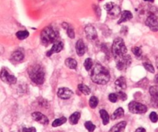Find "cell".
I'll list each match as a JSON object with an SVG mask.
<instances>
[{"mask_svg": "<svg viewBox=\"0 0 158 132\" xmlns=\"http://www.w3.org/2000/svg\"><path fill=\"white\" fill-rule=\"evenodd\" d=\"M65 65L68 66L69 69L75 70L77 68V63L74 59L73 58H68L65 60Z\"/></svg>", "mask_w": 158, "mask_h": 132, "instance_id": "obj_22", "label": "cell"}, {"mask_svg": "<svg viewBox=\"0 0 158 132\" xmlns=\"http://www.w3.org/2000/svg\"><path fill=\"white\" fill-rule=\"evenodd\" d=\"M75 50L76 53L79 57H82L86 52V47L85 45V42L82 39H79L77 41L75 45Z\"/></svg>", "mask_w": 158, "mask_h": 132, "instance_id": "obj_15", "label": "cell"}, {"mask_svg": "<svg viewBox=\"0 0 158 132\" xmlns=\"http://www.w3.org/2000/svg\"><path fill=\"white\" fill-rule=\"evenodd\" d=\"M135 132H147V131H146L145 128H143V127H139V128H137L136 130H135Z\"/></svg>", "mask_w": 158, "mask_h": 132, "instance_id": "obj_37", "label": "cell"}, {"mask_svg": "<svg viewBox=\"0 0 158 132\" xmlns=\"http://www.w3.org/2000/svg\"><path fill=\"white\" fill-rule=\"evenodd\" d=\"M29 35H30V33L27 30H20V31H18L16 33V37L19 39H20V40H23V39H27L29 36Z\"/></svg>", "mask_w": 158, "mask_h": 132, "instance_id": "obj_26", "label": "cell"}, {"mask_svg": "<svg viewBox=\"0 0 158 132\" xmlns=\"http://www.w3.org/2000/svg\"><path fill=\"white\" fill-rule=\"evenodd\" d=\"M24 59V54L21 50H16L11 55V60L13 62H20Z\"/></svg>", "mask_w": 158, "mask_h": 132, "instance_id": "obj_19", "label": "cell"}, {"mask_svg": "<svg viewBox=\"0 0 158 132\" xmlns=\"http://www.w3.org/2000/svg\"><path fill=\"white\" fill-rule=\"evenodd\" d=\"M62 26H63L64 28L66 30L67 34H68V36H69L71 39H74V38L75 37V34H74V29H73L72 27L69 25V24L66 23V22H64V23L62 24Z\"/></svg>", "mask_w": 158, "mask_h": 132, "instance_id": "obj_20", "label": "cell"}, {"mask_svg": "<svg viewBox=\"0 0 158 132\" xmlns=\"http://www.w3.org/2000/svg\"><path fill=\"white\" fill-rule=\"evenodd\" d=\"M81 118V114L79 113V112L76 111L74 113H73L70 116L69 118V121L71 124H77V122H78L79 119Z\"/></svg>", "mask_w": 158, "mask_h": 132, "instance_id": "obj_24", "label": "cell"}, {"mask_svg": "<svg viewBox=\"0 0 158 132\" xmlns=\"http://www.w3.org/2000/svg\"><path fill=\"white\" fill-rule=\"evenodd\" d=\"M64 48V43L61 42V41H56V42H54L53 44L52 47L51 49L47 53V57H51V55L54 54H58L60 51L63 50Z\"/></svg>", "mask_w": 158, "mask_h": 132, "instance_id": "obj_12", "label": "cell"}, {"mask_svg": "<svg viewBox=\"0 0 158 132\" xmlns=\"http://www.w3.org/2000/svg\"><path fill=\"white\" fill-rule=\"evenodd\" d=\"M156 66H157V68H158V59H157V60H156Z\"/></svg>", "mask_w": 158, "mask_h": 132, "instance_id": "obj_41", "label": "cell"}, {"mask_svg": "<svg viewBox=\"0 0 158 132\" xmlns=\"http://www.w3.org/2000/svg\"><path fill=\"white\" fill-rule=\"evenodd\" d=\"M92 65H93V62L91 58H87L84 62V67L85 69L87 71H89L92 67Z\"/></svg>", "mask_w": 158, "mask_h": 132, "instance_id": "obj_29", "label": "cell"}, {"mask_svg": "<svg viewBox=\"0 0 158 132\" xmlns=\"http://www.w3.org/2000/svg\"><path fill=\"white\" fill-rule=\"evenodd\" d=\"M109 101H111L112 103H115L118 101V97L117 94L115 93H112L109 95Z\"/></svg>", "mask_w": 158, "mask_h": 132, "instance_id": "obj_35", "label": "cell"}, {"mask_svg": "<svg viewBox=\"0 0 158 132\" xmlns=\"http://www.w3.org/2000/svg\"><path fill=\"white\" fill-rule=\"evenodd\" d=\"M32 118L36 122L44 124V125H47V124H49V120L47 118L46 115L40 113V112H33L32 114Z\"/></svg>", "mask_w": 158, "mask_h": 132, "instance_id": "obj_11", "label": "cell"}, {"mask_svg": "<svg viewBox=\"0 0 158 132\" xmlns=\"http://www.w3.org/2000/svg\"><path fill=\"white\" fill-rule=\"evenodd\" d=\"M150 120L153 123H156L158 121V114L156 112H151L150 114Z\"/></svg>", "mask_w": 158, "mask_h": 132, "instance_id": "obj_33", "label": "cell"}, {"mask_svg": "<svg viewBox=\"0 0 158 132\" xmlns=\"http://www.w3.org/2000/svg\"><path fill=\"white\" fill-rule=\"evenodd\" d=\"M112 53L115 59L121 57L125 55V54H127V48L122 38H116L113 41V43H112Z\"/></svg>", "mask_w": 158, "mask_h": 132, "instance_id": "obj_4", "label": "cell"}, {"mask_svg": "<svg viewBox=\"0 0 158 132\" xmlns=\"http://www.w3.org/2000/svg\"><path fill=\"white\" fill-rule=\"evenodd\" d=\"M85 32L86 36L89 40H95L98 37V34H97V31L95 29V27L92 25H88L85 28Z\"/></svg>", "mask_w": 158, "mask_h": 132, "instance_id": "obj_13", "label": "cell"}, {"mask_svg": "<svg viewBox=\"0 0 158 132\" xmlns=\"http://www.w3.org/2000/svg\"><path fill=\"white\" fill-rule=\"evenodd\" d=\"M100 116H101L102 120V123L104 125H106V124H109V119H110V117H109V114L106 111V110H100L99 111Z\"/></svg>", "mask_w": 158, "mask_h": 132, "instance_id": "obj_21", "label": "cell"}, {"mask_svg": "<svg viewBox=\"0 0 158 132\" xmlns=\"http://www.w3.org/2000/svg\"><path fill=\"white\" fill-rule=\"evenodd\" d=\"M99 1H102V0H99Z\"/></svg>", "mask_w": 158, "mask_h": 132, "instance_id": "obj_42", "label": "cell"}, {"mask_svg": "<svg viewBox=\"0 0 158 132\" xmlns=\"http://www.w3.org/2000/svg\"><path fill=\"white\" fill-rule=\"evenodd\" d=\"M144 1H146V2H153L154 0H144Z\"/></svg>", "mask_w": 158, "mask_h": 132, "instance_id": "obj_40", "label": "cell"}, {"mask_svg": "<svg viewBox=\"0 0 158 132\" xmlns=\"http://www.w3.org/2000/svg\"><path fill=\"white\" fill-rule=\"evenodd\" d=\"M77 88H78V90L85 95H89V94L91 93L90 88H89L88 86H86V85L83 84V83H80V84H78Z\"/></svg>", "mask_w": 158, "mask_h": 132, "instance_id": "obj_25", "label": "cell"}, {"mask_svg": "<svg viewBox=\"0 0 158 132\" xmlns=\"http://www.w3.org/2000/svg\"><path fill=\"white\" fill-rule=\"evenodd\" d=\"M85 127L89 132H93L95 129V125L91 121H86L85 123Z\"/></svg>", "mask_w": 158, "mask_h": 132, "instance_id": "obj_31", "label": "cell"}, {"mask_svg": "<svg viewBox=\"0 0 158 132\" xmlns=\"http://www.w3.org/2000/svg\"><path fill=\"white\" fill-rule=\"evenodd\" d=\"M91 79L96 84L104 85L110 80V74L106 67L101 64H96L92 70Z\"/></svg>", "mask_w": 158, "mask_h": 132, "instance_id": "obj_1", "label": "cell"}, {"mask_svg": "<svg viewBox=\"0 0 158 132\" xmlns=\"http://www.w3.org/2000/svg\"><path fill=\"white\" fill-rule=\"evenodd\" d=\"M124 115V110L122 108V107H118L116 110L114 111V113L112 114V116H111V118L112 120H115L118 119V118H122Z\"/></svg>", "mask_w": 158, "mask_h": 132, "instance_id": "obj_23", "label": "cell"}, {"mask_svg": "<svg viewBox=\"0 0 158 132\" xmlns=\"http://www.w3.org/2000/svg\"><path fill=\"white\" fill-rule=\"evenodd\" d=\"M57 37H58V32L52 26L45 27L40 33L41 42L45 46L54 43L57 41Z\"/></svg>", "mask_w": 158, "mask_h": 132, "instance_id": "obj_3", "label": "cell"}, {"mask_svg": "<svg viewBox=\"0 0 158 132\" xmlns=\"http://www.w3.org/2000/svg\"><path fill=\"white\" fill-rule=\"evenodd\" d=\"M0 78L5 83H8V84H15L17 81V79L13 74H10L8 70L6 68H2L0 73Z\"/></svg>", "mask_w": 158, "mask_h": 132, "instance_id": "obj_8", "label": "cell"}, {"mask_svg": "<svg viewBox=\"0 0 158 132\" xmlns=\"http://www.w3.org/2000/svg\"><path fill=\"white\" fill-rule=\"evenodd\" d=\"M66 122H67V118H65V117H61V118L54 120L52 123V126L54 127H59V126L62 125V124H64Z\"/></svg>", "mask_w": 158, "mask_h": 132, "instance_id": "obj_27", "label": "cell"}, {"mask_svg": "<svg viewBox=\"0 0 158 132\" xmlns=\"http://www.w3.org/2000/svg\"><path fill=\"white\" fill-rule=\"evenodd\" d=\"M143 65L144 68H145V69L147 70L148 71V72L151 73V74H154L155 70H154V68H153V66H152V65L150 64V63H143Z\"/></svg>", "mask_w": 158, "mask_h": 132, "instance_id": "obj_32", "label": "cell"}, {"mask_svg": "<svg viewBox=\"0 0 158 132\" xmlns=\"http://www.w3.org/2000/svg\"><path fill=\"white\" fill-rule=\"evenodd\" d=\"M154 82H155V83H156V84H158V74H156V76H155V77H154Z\"/></svg>", "mask_w": 158, "mask_h": 132, "instance_id": "obj_39", "label": "cell"}, {"mask_svg": "<svg viewBox=\"0 0 158 132\" xmlns=\"http://www.w3.org/2000/svg\"><path fill=\"white\" fill-rule=\"evenodd\" d=\"M129 110L133 114H142L147 111V106L136 101H131L128 105Z\"/></svg>", "mask_w": 158, "mask_h": 132, "instance_id": "obj_6", "label": "cell"}, {"mask_svg": "<svg viewBox=\"0 0 158 132\" xmlns=\"http://www.w3.org/2000/svg\"><path fill=\"white\" fill-rule=\"evenodd\" d=\"M115 87L117 89H119V90H125L127 88V81H126V79L123 77H118L115 82Z\"/></svg>", "mask_w": 158, "mask_h": 132, "instance_id": "obj_18", "label": "cell"}, {"mask_svg": "<svg viewBox=\"0 0 158 132\" xmlns=\"http://www.w3.org/2000/svg\"><path fill=\"white\" fill-rule=\"evenodd\" d=\"M3 53H4V47L2 46V45H0V56L2 55Z\"/></svg>", "mask_w": 158, "mask_h": 132, "instance_id": "obj_38", "label": "cell"}, {"mask_svg": "<svg viewBox=\"0 0 158 132\" xmlns=\"http://www.w3.org/2000/svg\"><path fill=\"white\" fill-rule=\"evenodd\" d=\"M116 67L118 70H125L132 63V58L130 55L125 54L123 57L115 59Z\"/></svg>", "mask_w": 158, "mask_h": 132, "instance_id": "obj_5", "label": "cell"}, {"mask_svg": "<svg viewBox=\"0 0 158 132\" xmlns=\"http://www.w3.org/2000/svg\"><path fill=\"white\" fill-rule=\"evenodd\" d=\"M28 75L30 80L37 85L43 84L45 78V71L40 64H33L28 69Z\"/></svg>", "mask_w": 158, "mask_h": 132, "instance_id": "obj_2", "label": "cell"}, {"mask_svg": "<svg viewBox=\"0 0 158 132\" xmlns=\"http://www.w3.org/2000/svg\"><path fill=\"white\" fill-rule=\"evenodd\" d=\"M145 24L152 30L153 32L158 31V20L156 18V15L153 13H150L148 16H147V19H146Z\"/></svg>", "mask_w": 158, "mask_h": 132, "instance_id": "obj_9", "label": "cell"}, {"mask_svg": "<svg viewBox=\"0 0 158 132\" xmlns=\"http://www.w3.org/2000/svg\"><path fill=\"white\" fill-rule=\"evenodd\" d=\"M133 19V14H132L131 12L125 10V11L123 12L122 14H121V18L119 19V20L118 21V24L127 22V21L130 20V19Z\"/></svg>", "mask_w": 158, "mask_h": 132, "instance_id": "obj_17", "label": "cell"}, {"mask_svg": "<svg viewBox=\"0 0 158 132\" xmlns=\"http://www.w3.org/2000/svg\"><path fill=\"white\" fill-rule=\"evenodd\" d=\"M126 127H127V122L121 121V122L114 125L109 132H124Z\"/></svg>", "mask_w": 158, "mask_h": 132, "instance_id": "obj_16", "label": "cell"}, {"mask_svg": "<svg viewBox=\"0 0 158 132\" xmlns=\"http://www.w3.org/2000/svg\"><path fill=\"white\" fill-rule=\"evenodd\" d=\"M73 95V91L69 88L62 87L60 88L57 91V96L59 98L63 100H68L71 98Z\"/></svg>", "mask_w": 158, "mask_h": 132, "instance_id": "obj_14", "label": "cell"}, {"mask_svg": "<svg viewBox=\"0 0 158 132\" xmlns=\"http://www.w3.org/2000/svg\"><path fill=\"white\" fill-rule=\"evenodd\" d=\"M98 99L95 96H92V98L89 99V106H90L92 109H95V107L98 106Z\"/></svg>", "mask_w": 158, "mask_h": 132, "instance_id": "obj_28", "label": "cell"}, {"mask_svg": "<svg viewBox=\"0 0 158 132\" xmlns=\"http://www.w3.org/2000/svg\"><path fill=\"white\" fill-rule=\"evenodd\" d=\"M23 132H36V128L33 127H29V128H27V127H23Z\"/></svg>", "mask_w": 158, "mask_h": 132, "instance_id": "obj_36", "label": "cell"}, {"mask_svg": "<svg viewBox=\"0 0 158 132\" xmlns=\"http://www.w3.org/2000/svg\"><path fill=\"white\" fill-rule=\"evenodd\" d=\"M117 94V97H118V99L122 100V101H126V100L127 99V94L124 93V92L123 91H118V93H116Z\"/></svg>", "mask_w": 158, "mask_h": 132, "instance_id": "obj_34", "label": "cell"}, {"mask_svg": "<svg viewBox=\"0 0 158 132\" xmlns=\"http://www.w3.org/2000/svg\"><path fill=\"white\" fill-rule=\"evenodd\" d=\"M132 52L133 54L136 56V57L137 59H140L142 57V50L140 49L139 47L138 46H135L132 49Z\"/></svg>", "mask_w": 158, "mask_h": 132, "instance_id": "obj_30", "label": "cell"}, {"mask_svg": "<svg viewBox=\"0 0 158 132\" xmlns=\"http://www.w3.org/2000/svg\"><path fill=\"white\" fill-rule=\"evenodd\" d=\"M105 10L107 11L108 14L112 18L118 17V15L121 13V10L119 6L115 5L113 2H108L105 5Z\"/></svg>", "mask_w": 158, "mask_h": 132, "instance_id": "obj_7", "label": "cell"}, {"mask_svg": "<svg viewBox=\"0 0 158 132\" xmlns=\"http://www.w3.org/2000/svg\"><path fill=\"white\" fill-rule=\"evenodd\" d=\"M150 94L151 96V104L153 107L158 108V86H152L150 87Z\"/></svg>", "mask_w": 158, "mask_h": 132, "instance_id": "obj_10", "label": "cell"}]
</instances>
